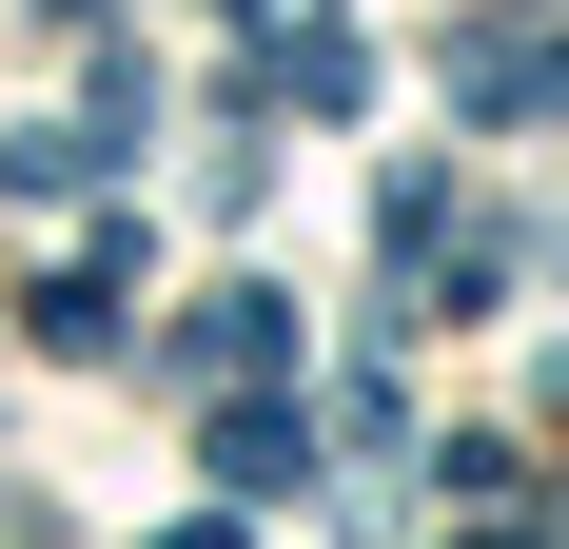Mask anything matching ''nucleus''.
<instances>
[{
  "mask_svg": "<svg viewBox=\"0 0 569 549\" xmlns=\"http://www.w3.org/2000/svg\"><path fill=\"white\" fill-rule=\"evenodd\" d=\"M177 373H197V392H256V373H295V295H276V274H236V295H197V333H177Z\"/></svg>",
  "mask_w": 569,
  "mask_h": 549,
  "instance_id": "obj_1",
  "label": "nucleus"
},
{
  "mask_svg": "<svg viewBox=\"0 0 569 549\" xmlns=\"http://www.w3.org/2000/svg\"><path fill=\"white\" fill-rule=\"evenodd\" d=\"M217 491H256V510L315 491V412H295V392H236V412H217Z\"/></svg>",
  "mask_w": 569,
  "mask_h": 549,
  "instance_id": "obj_2",
  "label": "nucleus"
},
{
  "mask_svg": "<svg viewBox=\"0 0 569 549\" xmlns=\"http://www.w3.org/2000/svg\"><path fill=\"white\" fill-rule=\"evenodd\" d=\"M118 274H138V236H79V256L40 274V333H59V353H118Z\"/></svg>",
  "mask_w": 569,
  "mask_h": 549,
  "instance_id": "obj_3",
  "label": "nucleus"
},
{
  "mask_svg": "<svg viewBox=\"0 0 569 549\" xmlns=\"http://www.w3.org/2000/svg\"><path fill=\"white\" fill-rule=\"evenodd\" d=\"M236 20H256V40H295V20H315V0H236Z\"/></svg>",
  "mask_w": 569,
  "mask_h": 549,
  "instance_id": "obj_4",
  "label": "nucleus"
},
{
  "mask_svg": "<svg viewBox=\"0 0 569 549\" xmlns=\"http://www.w3.org/2000/svg\"><path fill=\"white\" fill-rule=\"evenodd\" d=\"M158 549H236V530H158Z\"/></svg>",
  "mask_w": 569,
  "mask_h": 549,
  "instance_id": "obj_5",
  "label": "nucleus"
},
{
  "mask_svg": "<svg viewBox=\"0 0 569 549\" xmlns=\"http://www.w3.org/2000/svg\"><path fill=\"white\" fill-rule=\"evenodd\" d=\"M471 549H530V530H471Z\"/></svg>",
  "mask_w": 569,
  "mask_h": 549,
  "instance_id": "obj_6",
  "label": "nucleus"
}]
</instances>
